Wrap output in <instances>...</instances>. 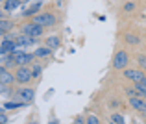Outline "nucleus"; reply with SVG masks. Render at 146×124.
Instances as JSON below:
<instances>
[{"mask_svg": "<svg viewBox=\"0 0 146 124\" xmlns=\"http://www.w3.org/2000/svg\"><path fill=\"white\" fill-rule=\"evenodd\" d=\"M32 21L35 22V24L43 26V28H48V26H54L57 22V17L54 13H35Z\"/></svg>", "mask_w": 146, "mask_h": 124, "instance_id": "obj_1", "label": "nucleus"}, {"mask_svg": "<svg viewBox=\"0 0 146 124\" xmlns=\"http://www.w3.org/2000/svg\"><path fill=\"white\" fill-rule=\"evenodd\" d=\"M32 78H33V72H32V69H28V65H22V67H19L15 71V80L21 85H26Z\"/></svg>", "mask_w": 146, "mask_h": 124, "instance_id": "obj_2", "label": "nucleus"}, {"mask_svg": "<svg viewBox=\"0 0 146 124\" xmlns=\"http://www.w3.org/2000/svg\"><path fill=\"white\" fill-rule=\"evenodd\" d=\"M128 61H129L128 52L118 50V52L115 54V57H113V69H115V71H124L126 65H128Z\"/></svg>", "mask_w": 146, "mask_h": 124, "instance_id": "obj_3", "label": "nucleus"}, {"mask_svg": "<svg viewBox=\"0 0 146 124\" xmlns=\"http://www.w3.org/2000/svg\"><path fill=\"white\" fill-rule=\"evenodd\" d=\"M21 33H26V35H32V37H41L43 35V26H39V24H35V22H26V24H22V30H21Z\"/></svg>", "mask_w": 146, "mask_h": 124, "instance_id": "obj_4", "label": "nucleus"}, {"mask_svg": "<svg viewBox=\"0 0 146 124\" xmlns=\"http://www.w3.org/2000/svg\"><path fill=\"white\" fill-rule=\"evenodd\" d=\"M13 57H15V61H17L19 67H22V65L32 63V59L35 56H33V54H28V52H17V50H15V52H13Z\"/></svg>", "mask_w": 146, "mask_h": 124, "instance_id": "obj_5", "label": "nucleus"}, {"mask_svg": "<svg viewBox=\"0 0 146 124\" xmlns=\"http://www.w3.org/2000/svg\"><path fill=\"white\" fill-rule=\"evenodd\" d=\"M144 72L143 71H137V69H124V78H128V80H131V82H143L144 80Z\"/></svg>", "mask_w": 146, "mask_h": 124, "instance_id": "obj_6", "label": "nucleus"}, {"mask_svg": "<svg viewBox=\"0 0 146 124\" xmlns=\"http://www.w3.org/2000/svg\"><path fill=\"white\" fill-rule=\"evenodd\" d=\"M13 82H17V80H15V74L9 72V69H0V85H13Z\"/></svg>", "mask_w": 146, "mask_h": 124, "instance_id": "obj_7", "label": "nucleus"}, {"mask_svg": "<svg viewBox=\"0 0 146 124\" xmlns=\"http://www.w3.org/2000/svg\"><path fill=\"white\" fill-rule=\"evenodd\" d=\"M19 98H21L24 104H30V102H33V98H35V91H33L32 87H22L21 91H19Z\"/></svg>", "mask_w": 146, "mask_h": 124, "instance_id": "obj_8", "label": "nucleus"}, {"mask_svg": "<svg viewBox=\"0 0 146 124\" xmlns=\"http://www.w3.org/2000/svg\"><path fill=\"white\" fill-rule=\"evenodd\" d=\"M129 106H131L133 109H137V111L143 113L144 107H146V102H144L143 96H129Z\"/></svg>", "mask_w": 146, "mask_h": 124, "instance_id": "obj_9", "label": "nucleus"}, {"mask_svg": "<svg viewBox=\"0 0 146 124\" xmlns=\"http://www.w3.org/2000/svg\"><path fill=\"white\" fill-rule=\"evenodd\" d=\"M15 43H17L19 46H28V45H35V37L32 35H26V33H21V35L15 39Z\"/></svg>", "mask_w": 146, "mask_h": 124, "instance_id": "obj_10", "label": "nucleus"}, {"mask_svg": "<svg viewBox=\"0 0 146 124\" xmlns=\"http://www.w3.org/2000/svg\"><path fill=\"white\" fill-rule=\"evenodd\" d=\"M33 56L35 57H50L52 56V48H50V46H39V48L33 52Z\"/></svg>", "mask_w": 146, "mask_h": 124, "instance_id": "obj_11", "label": "nucleus"}, {"mask_svg": "<svg viewBox=\"0 0 146 124\" xmlns=\"http://www.w3.org/2000/svg\"><path fill=\"white\" fill-rule=\"evenodd\" d=\"M19 6H21V0H6V2H4V13L17 9Z\"/></svg>", "mask_w": 146, "mask_h": 124, "instance_id": "obj_12", "label": "nucleus"}, {"mask_svg": "<svg viewBox=\"0 0 146 124\" xmlns=\"http://www.w3.org/2000/svg\"><path fill=\"white\" fill-rule=\"evenodd\" d=\"M11 28H13V22L7 21L6 17H2V21H0V32H2V35L7 33V32H11Z\"/></svg>", "mask_w": 146, "mask_h": 124, "instance_id": "obj_13", "label": "nucleus"}, {"mask_svg": "<svg viewBox=\"0 0 146 124\" xmlns=\"http://www.w3.org/2000/svg\"><path fill=\"white\" fill-rule=\"evenodd\" d=\"M59 43H61V39L57 35H50L48 39H46V46H50V48H57V46H59Z\"/></svg>", "mask_w": 146, "mask_h": 124, "instance_id": "obj_14", "label": "nucleus"}, {"mask_svg": "<svg viewBox=\"0 0 146 124\" xmlns=\"http://www.w3.org/2000/svg\"><path fill=\"white\" fill-rule=\"evenodd\" d=\"M126 43H129V45H139L141 37L135 35V33H126Z\"/></svg>", "mask_w": 146, "mask_h": 124, "instance_id": "obj_15", "label": "nucleus"}, {"mask_svg": "<svg viewBox=\"0 0 146 124\" xmlns=\"http://www.w3.org/2000/svg\"><path fill=\"white\" fill-rule=\"evenodd\" d=\"M21 106H24V102H4V109H15V107H21Z\"/></svg>", "mask_w": 146, "mask_h": 124, "instance_id": "obj_16", "label": "nucleus"}, {"mask_svg": "<svg viewBox=\"0 0 146 124\" xmlns=\"http://www.w3.org/2000/svg\"><path fill=\"white\" fill-rule=\"evenodd\" d=\"M135 89H137V93H139V96L146 98V85H144L143 82H137V83H135Z\"/></svg>", "mask_w": 146, "mask_h": 124, "instance_id": "obj_17", "label": "nucleus"}, {"mask_svg": "<svg viewBox=\"0 0 146 124\" xmlns=\"http://www.w3.org/2000/svg\"><path fill=\"white\" fill-rule=\"evenodd\" d=\"M109 121L115 122V124H124V117H122L120 113H113V115L109 117Z\"/></svg>", "mask_w": 146, "mask_h": 124, "instance_id": "obj_18", "label": "nucleus"}, {"mask_svg": "<svg viewBox=\"0 0 146 124\" xmlns=\"http://www.w3.org/2000/svg\"><path fill=\"white\" fill-rule=\"evenodd\" d=\"M122 9H124L126 13H129V11H133V9H135V4H133V2H126L124 6H122Z\"/></svg>", "mask_w": 146, "mask_h": 124, "instance_id": "obj_19", "label": "nucleus"}, {"mask_svg": "<svg viewBox=\"0 0 146 124\" xmlns=\"http://www.w3.org/2000/svg\"><path fill=\"white\" fill-rule=\"evenodd\" d=\"M32 72H33V78H39V76H41V72H43V69H41L39 65H35V67L32 69Z\"/></svg>", "mask_w": 146, "mask_h": 124, "instance_id": "obj_20", "label": "nucleus"}, {"mask_svg": "<svg viewBox=\"0 0 146 124\" xmlns=\"http://www.w3.org/2000/svg\"><path fill=\"white\" fill-rule=\"evenodd\" d=\"M137 61H139L141 69H144V71H146V56H144V54H143V56H139V57H137Z\"/></svg>", "mask_w": 146, "mask_h": 124, "instance_id": "obj_21", "label": "nucleus"}, {"mask_svg": "<svg viewBox=\"0 0 146 124\" xmlns=\"http://www.w3.org/2000/svg\"><path fill=\"white\" fill-rule=\"evenodd\" d=\"M87 122H89V124H98L100 121H98L96 115H89V117H87Z\"/></svg>", "mask_w": 146, "mask_h": 124, "instance_id": "obj_22", "label": "nucleus"}, {"mask_svg": "<svg viewBox=\"0 0 146 124\" xmlns=\"http://www.w3.org/2000/svg\"><path fill=\"white\" fill-rule=\"evenodd\" d=\"M126 95L128 96H139V93H137V89L133 87V89H126Z\"/></svg>", "mask_w": 146, "mask_h": 124, "instance_id": "obj_23", "label": "nucleus"}, {"mask_svg": "<svg viewBox=\"0 0 146 124\" xmlns=\"http://www.w3.org/2000/svg\"><path fill=\"white\" fill-rule=\"evenodd\" d=\"M74 122H76V124H83V122H85V121H83L82 117H76V119H74Z\"/></svg>", "mask_w": 146, "mask_h": 124, "instance_id": "obj_24", "label": "nucleus"}, {"mask_svg": "<svg viewBox=\"0 0 146 124\" xmlns=\"http://www.w3.org/2000/svg\"><path fill=\"white\" fill-rule=\"evenodd\" d=\"M0 121H2V122H7V117H6V113H4V111H2V115H0Z\"/></svg>", "mask_w": 146, "mask_h": 124, "instance_id": "obj_25", "label": "nucleus"}, {"mask_svg": "<svg viewBox=\"0 0 146 124\" xmlns=\"http://www.w3.org/2000/svg\"><path fill=\"white\" fill-rule=\"evenodd\" d=\"M143 83H144V85H146V76H144V80H143Z\"/></svg>", "mask_w": 146, "mask_h": 124, "instance_id": "obj_26", "label": "nucleus"}, {"mask_svg": "<svg viewBox=\"0 0 146 124\" xmlns=\"http://www.w3.org/2000/svg\"><path fill=\"white\" fill-rule=\"evenodd\" d=\"M143 113H144V115H146V107H144V111H143Z\"/></svg>", "mask_w": 146, "mask_h": 124, "instance_id": "obj_27", "label": "nucleus"}]
</instances>
